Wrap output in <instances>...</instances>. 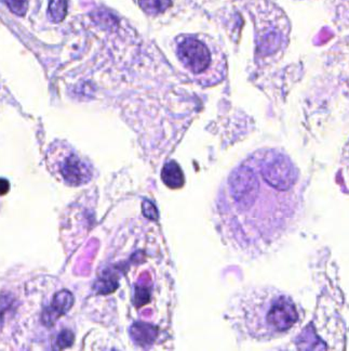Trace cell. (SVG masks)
<instances>
[{
  "mask_svg": "<svg viewBox=\"0 0 349 351\" xmlns=\"http://www.w3.org/2000/svg\"><path fill=\"white\" fill-rule=\"evenodd\" d=\"M298 173L287 155L257 151L229 173L216 202L224 240L237 251L261 253L285 234L296 216Z\"/></svg>",
  "mask_w": 349,
  "mask_h": 351,
  "instance_id": "obj_1",
  "label": "cell"
},
{
  "mask_svg": "<svg viewBox=\"0 0 349 351\" xmlns=\"http://www.w3.org/2000/svg\"><path fill=\"white\" fill-rule=\"evenodd\" d=\"M235 326L257 341L287 334L298 319L296 302L274 287H255L240 295L231 308Z\"/></svg>",
  "mask_w": 349,
  "mask_h": 351,
  "instance_id": "obj_2",
  "label": "cell"
},
{
  "mask_svg": "<svg viewBox=\"0 0 349 351\" xmlns=\"http://www.w3.org/2000/svg\"><path fill=\"white\" fill-rule=\"evenodd\" d=\"M175 57L196 83L216 86L225 77L226 58L207 34H182L175 39Z\"/></svg>",
  "mask_w": 349,
  "mask_h": 351,
  "instance_id": "obj_3",
  "label": "cell"
},
{
  "mask_svg": "<svg viewBox=\"0 0 349 351\" xmlns=\"http://www.w3.org/2000/svg\"><path fill=\"white\" fill-rule=\"evenodd\" d=\"M47 166L57 180L67 186H83L92 179L91 164L70 145L52 147L47 156Z\"/></svg>",
  "mask_w": 349,
  "mask_h": 351,
  "instance_id": "obj_4",
  "label": "cell"
},
{
  "mask_svg": "<svg viewBox=\"0 0 349 351\" xmlns=\"http://www.w3.org/2000/svg\"><path fill=\"white\" fill-rule=\"evenodd\" d=\"M141 10L152 18L164 16L172 10L177 0H135Z\"/></svg>",
  "mask_w": 349,
  "mask_h": 351,
  "instance_id": "obj_5",
  "label": "cell"
},
{
  "mask_svg": "<svg viewBox=\"0 0 349 351\" xmlns=\"http://www.w3.org/2000/svg\"><path fill=\"white\" fill-rule=\"evenodd\" d=\"M161 178L164 184L171 189H179L184 184L182 169L175 162H170L167 165H164Z\"/></svg>",
  "mask_w": 349,
  "mask_h": 351,
  "instance_id": "obj_6",
  "label": "cell"
},
{
  "mask_svg": "<svg viewBox=\"0 0 349 351\" xmlns=\"http://www.w3.org/2000/svg\"><path fill=\"white\" fill-rule=\"evenodd\" d=\"M48 18L54 23H60L64 20L67 13V0H49Z\"/></svg>",
  "mask_w": 349,
  "mask_h": 351,
  "instance_id": "obj_7",
  "label": "cell"
},
{
  "mask_svg": "<svg viewBox=\"0 0 349 351\" xmlns=\"http://www.w3.org/2000/svg\"><path fill=\"white\" fill-rule=\"evenodd\" d=\"M9 8L14 14L18 16H24L29 9L27 0H8Z\"/></svg>",
  "mask_w": 349,
  "mask_h": 351,
  "instance_id": "obj_8",
  "label": "cell"
},
{
  "mask_svg": "<svg viewBox=\"0 0 349 351\" xmlns=\"http://www.w3.org/2000/svg\"><path fill=\"white\" fill-rule=\"evenodd\" d=\"M9 189H10V184L7 179H0V197L8 193Z\"/></svg>",
  "mask_w": 349,
  "mask_h": 351,
  "instance_id": "obj_9",
  "label": "cell"
}]
</instances>
